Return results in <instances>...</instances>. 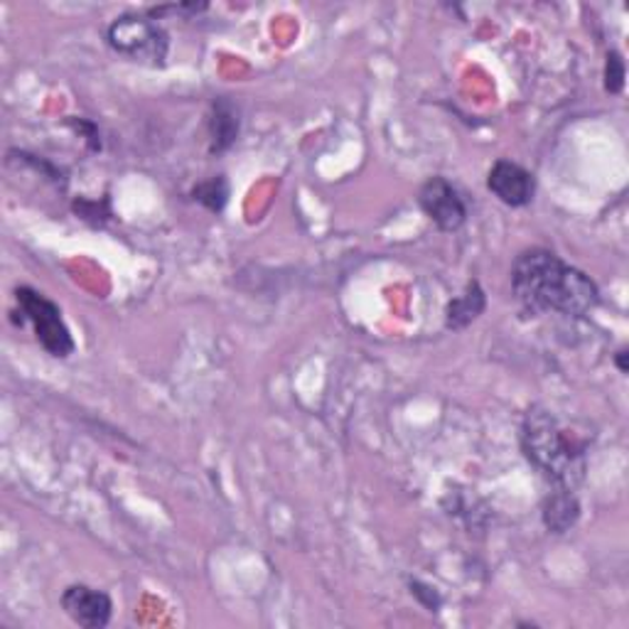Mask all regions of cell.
Segmentation results:
<instances>
[{
	"instance_id": "obj_11",
	"label": "cell",
	"mask_w": 629,
	"mask_h": 629,
	"mask_svg": "<svg viewBox=\"0 0 629 629\" xmlns=\"http://www.w3.org/2000/svg\"><path fill=\"white\" fill-rule=\"evenodd\" d=\"M192 197L197 200L204 207L212 210V212H222L224 204L229 200V185L224 177H212L207 182H200L197 187H194Z\"/></svg>"
},
{
	"instance_id": "obj_13",
	"label": "cell",
	"mask_w": 629,
	"mask_h": 629,
	"mask_svg": "<svg viewBox=\"0 0 629 629\" xmlns=\"http://www.w3.org/2000/svg\"><path fill=\"white\" fill-rule=\"evenodd\" d=\"M410 592H414L418 600H423V605H426V608H428V610H438L440 598H438V592H436V590H433V588L423 586V582L414 580V582H410Z\"/></svg>"
},
{
	"instance_id": "obj_2",
	"label": "cell",
	"mask_w": 629,
	"mask_h": 629,
	"mask_svg": "<svg viewBox=\"0 0 629 629\" xmlns=\"http://www.w3.org/2000/svg\"><path fill=\"white\" fill-rule=\"evenodd\" d=\"M521 445L529 460L560 489H576L586 477V448L560 428L551 410L534 406L524 418Z\"/></svg>"
},
{
	"instance_id": "obj_6",
	"label": "cell",
	"mask_w": 629,
	"mask_h": 629,
	"mask_svg": "<svg viewBox=\"0 0 629 629\" xmlns=\"http://www.w3.org/2000/svg\"><path fill=\"white\" fill-rule=\"evenodd\" d=\"M60 602L67 617L84 629H101L111 622L113 602L104 590L89 586H70L62 592Z\"/></svg>"
},
{
	"instance_id": "obj_14",
	"label": "cell",
	"mask_w": 629,
	"mask_h": 629,
	"mask_svg": "<svg viewBox=\"0 0 629 629\" xmlns=\"http://www.w3.org/2000/svg\"><path fill=\"white\" fill-rule=\"evenodd\" d=\"M615 362H617V367H620V372H627V352H625V349L617 352Z\"/></svg>"
},
{
	"instance_id": "obj_10",
	"label": "cell",
	"mask_w": 629,
	"mask_h": 629,
	"mask_svg": "<svg viewBox=\"0 0 629 629\" xmlns=\"http://www.w3.org/2000/svg\"><path fill=\"white\" fill-rule=\"evenodd\" d=\"M239 135V111L229 99H220L212 109L210 119V139H212V151L224 153L226 148H232Z\"/></svg>"
},
{
	"instance_id": "obj_3",
	"label": "cell",
	"mask_w": 629,
	"mask_h": 629,
	"mask_svg": "<svg viewBox=\"0 0 629 629\" xmlns=\"http://www.w3.org/2000/svg\"><path fill=\"white\" fill-rule=\"evenodd\" d=\"M106 40L119 54L133 62L163 67L170 50L168 32L158 26L153 16H121L109 26Z\"/></svg>"
},
{
	"instance_id": "obj_7",
	"label": "cell",
	"mask_w": 629,
	"mask_h": 629,
	"mask_svg": "<svg viewBox=\"0 0 629 629\" xmlns=\"http://www.w3.org/2000/svg\"><path fill=\"white\" fill-rule=\"evenodd\" d=\"M487 187L507 207H526L534 202L536 180L529 170L511 160H497L487 175Z\"/></svg>"
},
{
	"instance_id": "obj_4",
	"label": "cell",
	"mask_w": 629,
	"mask_h": 629,
	"mask_svg": "<svg viewBox=\"0 0 629 629\" xmlns=\"http://www.w3.org/2000/svg\"><path fill=\"white\" fill-rule=\"evenodd\" d=\"M16 301L20 305V313L26 315L32 327H35L40 345L57 359L70 357L74 352V339L70 327L64 323L60 307H57L50 297L28 288V285H22V288L16 291Z\"/></svg>"
},
{
	"instance_id": "obj_1",
	"label": "cell",
	"mask_w": 629,
	"mask_h": 629,
	"mask_svg": "<svg viewBox=\"0 0 629 629\" xmlns=\"http://www.w3.org/2000/svg\"><path fill=\"white\" fill-rule=\"evenodd\" d=\"M511 288L524 311L531 315L560 313L580 317L600 301L598 285L548 248L521 251L511 268Z\"/></svg>"
},
{
	"instance_id": "obj_9",
	"label": "cell",
	"mask_w": 629,
	"mask_h": 629,
	"mask_svg": "<svg viewBox=\"0 0 629 629\" xmlns=\"http://www.w3.org/2000/svg\"><path fill=\"white\" fill-rule=\"evenodd\" d=\"M580 517V505L574 495V489H556L544 505V524L548 531L566 534L570 526H576Z\"/></svg>"
},
{
	"instance_id": "obj_5",
	"label": "cell",
	"mask_w": 629,
	"mask_h": 629,
	"mask_svg": "<svg viewBox=\"0 0 629 629\" xmlns=\"http://www.w3.org/2000/svg\"><path fill=\"white\" fill-rule=\"evenodd\" d=\"M420 210L428 214V220L436 224L440 232H455L465 224V202L448 180L430 177L418 192Z\"/></svg>"
},
{
	"instance_id": "obj_12",
	"label": "cell",
	"mask_w": 629,
	"mask_h": 629,
	"mask_svg": "<svg viewBox=\"0 0 629 629\" xmlns=\"http://www.w3.org/2000/svg\"><path fill=\"white\" fill-rule=\"evenodd\" d=\"M625 87V62L617 52L608 54V64H605V89L610 94H620Z\"/></svg>"
},
{
	"instance_id": "obj_8",
	"label": "cell",
	"mask_w": 629,
	"mask_h": 629,
	"mask_svg": "<svg viewBox=\"0 0 629 629\" xmlns=\"http://www.w3.org/2000/svg\"><path fill=\"white\" fill-rule=\"evenodd\" d=\"M485 305H487V297H485L483 285H479L477 281L467 283V288L457 297H453L448 307H445V327L465 329L485 313Z\"/></svg>"
}]
</instances>
